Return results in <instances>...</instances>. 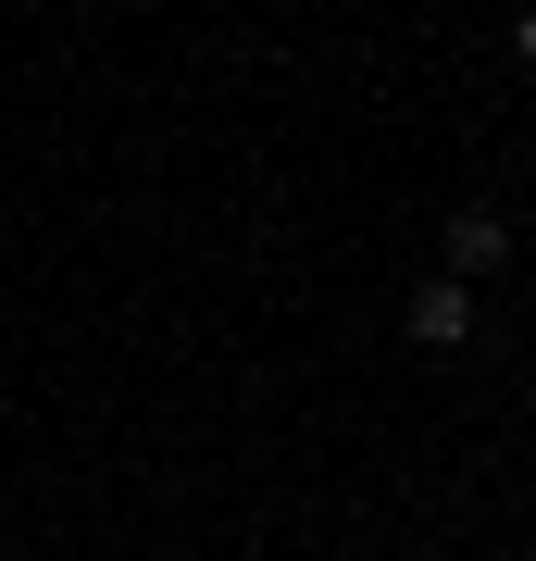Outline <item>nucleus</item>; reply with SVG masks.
Instances as JSON below:
<instances>
[{
  "label": "nucleus",
  "instance_id": "obj_3",
  "mask_svg": "<svg viewBox=\"0 0 536 561\" xmlns=\"http://www.w3.org/2000/svg\"><path fill=\"white\" fill-rule=\"evenodd\" d=\"M512 62H536V0H524V13H512Z\"/></svg>",
  "mask_w": 536,
  "mask_h": 561
},
{
  "label": "nucleus",
  "instance_id": "obj_1",
  "mask_svg": "<svg viewBox=\"0 0 536 561\" xmlns=\"http://www.w3.org/2000/svg\"><path fill=\"white\" fill-rule=\"evenodd\" d=\"M399 324H412V350H461L475 337V275H424L412 300H399Z\"/></svg>",
  "mask_w": 536,
  "mask_h": 561
},
{
  "label": "nucleus",
  "instance_id": "obj_2",
  "mask_svg": "<svg viewBox=\"0 0 536 561\" xmlns=\"http://www.w3.org/2000/svg\"><path fill=\"white\" fill-rule=\"evenodd\" d=\"M499 262H512V213H499V201H461L449 213V275H499Z\"/></svg>",
  "mask_w": 536,
  "mask_h": 561
}]
</instances>
